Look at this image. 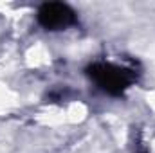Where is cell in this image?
<instances>
[{
    "label": "cell",
    "mask_w": 155,
    "mask_h": 153,
    "mask_svg": "<svg viewBox=\"0 0 155 153\" xmlns=\"http://www.w3.org/2000/svg\"><path fill=\"white\" fill-rule=\"evenodd\" d=\"M94 81L108 94H121L134 81V72L114 63H96L90 69Z\"/></svg>",
    "instance_id": "1"
},
{
    "label": "cell",
    "mask_w": 155,
    "mask_h": 153,
    "mask_svg": "<svg viewBox=\"0 0 155 153\" xmlns=\"http://www.w3.org/2000/svg\"><path fill=\"white\" fill-rule=\"evenodd\" d=\"M38 20L45 29L58 31L74 22V13L63 4H45L40 7Z\"/></svg>",
    "instance_id": "2"
}]
</instances>
